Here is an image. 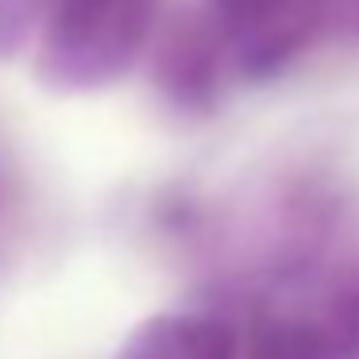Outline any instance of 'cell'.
Listing matches in <instances>:
<instances>
[{
  "label": "cell",
  "mask_w": 359,
  "mask_h": 359,
  "mask_svg": "<svg viewBox=\"0 0 359 359\" xmlns=\"http://www.w3.org/2000/svg\"><path fill=\"white\" fill-rule=\"evenodd\" d=\"M328 32L359 35V0H325Z\"/></svg>",
  "instance_id": "cell-7"
},
{
  "label": "cell",
  "mask_w": 359,
  "mask_h": 359,
  "mask_svg": "<svg viewBox=\"0 0 359 359\" xmlns=\"http://www.w3.org/2000/svg\"><path fill=\"white\" fill-rule=\"evenodd\" d=\"M55 0H0V62L16 58L32 39H39Z\"/></svg>",
  "instance_id": "cell-6"
},
{
  "label": "cell",
  "mask_w": 359,
  "mask_h": 359,
  "mask_svg": "<svg viewBox=\"0 0 359 359\" xmlns=\"http://www.w3.org/2000/svg\"><path fill=\"white\" fill-rule=\"evenodd\" d=\"M120 359H240V340L205 313H158L128 336Z\"/></svg>",
  "instance_id": "cell-5"
},
{
  "label": "cell",
  "mask_w": 359,
  "mask_h": 359,
  "mask_svg": "<svg viewBox=\"0 0 359 359\" xmlns=\"http://www.w3.org/2000/svg\"><path fill=\"white\" fill-rule=\"evenodd\" d=\"M236 340L240 359H359V263L290 266Z\"/></svg>",
  "instance_id": "cell-1"
},
{
  "label": "cell",
  "mask_w": 359,
  "mask_h": 359,
  "mask_svg": "<svg viewBox=\"0 0 359 359\" xmlns=\"http://www.w3.org/2000/svg\"><path fill=\"white\" fill-rule=\"evenodd\" d=\"M201 8L228 35L243 78H271L328 32L325 0H201Z\"/></svg>",
  "instance_id": "cell-3"
},
{
  "label": "cell",
  "mask_w": 359,
  "mask_h": 359,
  "mask_svg": "<svg viewBox=\"0 0 359 359\" xmlns=\"http://www.w3.org/2000/svg\"><path fill=\"white\" fill-rule=\"evenodd\" d=\"M151 74L155 86L182 112H205L217 104L220 74L232 58L228 35L205 8H182L166 24H155Z\"/></svg>",
  "instance_id": "cell-4"
},
{
  "label": "cell",
  "mask_w": 359,
  "mask_h": 359,
  "mask_svg": "<svg viewBox=\"0 0 359 359\" xmlns=\"http://www.w3.org/2000/svg\"><path fill=\"white\" fill-rule=\"evenodd\" d=\"M158 0H55L35 39V78L55 93H93L124 78L151 43Z\"/></svg>",
  "instance_id": "cell-2"
}]
</instances>
